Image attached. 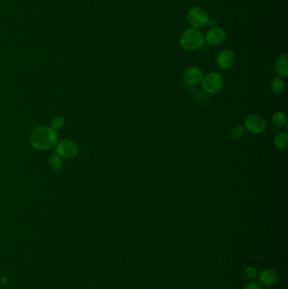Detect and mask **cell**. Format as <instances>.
<instances>
[{
	"mask_svg": "<svg viewBox=\"0 0 288 289\" xmlns=\"http://www.w3.org/2000/svg\"><path fill=\"white\" fill-rule=\"evenodd\" d=\"M244 289H263L260 284L258 283H250L247 284Z\"/></svg>",
	"mask_w": 288,
	"mask_h": 289,
	"instance_id": "obj_19",
	"label": "cell"
},
{
	"mask_svg": "<svg viewBox=\"0 0 288 289\" xmlns=\"http://www.w3.org/2000/svg\"><path fill=\"white\" fill-rule=\"evenodd\" d=\"M204 36V41L211 46H219L222 44L226 38V31L221 27L212 26L207 30Z\"/></svg>",
	"mask_w": 288,
	"mask_h": 289,
	"instance_id": "obj_7",
	"label": "cell"
},
{
	"mask_svg": "<svg viewBox=\"0 0 288 289\" xmlns=\"http://www.w3.org/2000/svg\"><path fill=\"white\" fill-rule=\"evenodd\" d=\"M202 87L209 94L220 92L224 87V78L219 72H211L202 79Z\"/></svg>",
	"mask_w": 288,
	"mask_h": 289,
	"instance_id": "obj_4",
	"label": "cell"
},
{
	"mask_svg": "<svg viewBox=\"0 0 288 289\" xmlns=\"http://www.w3.org/2000/svg\"><path fill=\"white\" fill-rule=\"evenodd\" d=\"M203 79V73L197 67L186 68L183 74V80L186 84L194 86L200 83Z\"/></svg>",
	"mask_w": 288,
	"mask_h": 289,
	"instance_id": "obj_9",
	"label": "cell"
},
{
	"mask_svg": "<svg viewBox=\"0 0 288 289\" xmlns=\"http://www.w3.org/2000/svg\"><path fill=\"white\" fill-rule=\"evenodd\" d=\"M244 127L252 134H259L266 131V124L263 117L259 114H250L245 118Z\"/></svg>",
	"mask_w": 288,
	"mask_h": 289,
	"instance_id": "obj_5",
	"label": "cell"
},
{
	"mask_svg": "<svg viewBox=\"0 0 288 289\" xmlns=\"http://www.w3.org/2000/svg\"><path fill=\"white\" fill-rule=\"evenodd\" d=\"M58 134L48 126H38L31 131L30 142L35 149L45 151L53 148L57 144Z\"/></svg>",
	"mask_w": 288,
	"mask_h": 289,
	"instance_id": "obj_1",
	"label": "cell"
},
{
	"mask_svg": "<svg viewBox=\"0 0 288 289\" xmlns=\"http://www.w3.org/2000/svg\"><path fill=\"white\" fill-rule=\"evenodd\" d=\"M275 70L281 77H287L288 75V53H282L279 55L275 63Z\"/></svg>",
	"mask_w": 288,
	"mask_h": 289,
	"instance_id": "obj_11",
	"label": "cell"
},
{
	"mask_svg": "<svg viewBox=\"0 0 288 289\" xmlns=\"http://www.w3.org/2000/svg\"><path fill=\"white\" fill-rule=\"evenodd\" d=\"M288 135L285 131H281L276 134L274 139V145L278 149H285L288 146Z\"/></svg>",
	"mask_w": 288,
	"mask_h": 289,
	"instance_id": "obj_12",
	"label": "cell"
},
{
	"mask_svg": "<svg viewBox=\"0 0 288 289\" xmlns=\"http://www.w3.org/2000/svg\"><path fill=\"white\" fill-rule=\"evenodd\" d=\"M277 273L275 270H273L271 268H266L264 269L260 274V283L264 285V286L270 287L274 285L277 281Z\"/></svg>",
	"mask_w": 288,
	"mask_h": 289,
	"instance_id": "obj_10",
	"label": "cell"
},
{
	"mask_svg": "<svg viewBox=\"0 0 288 289\" xmlns=\"http://www.w3.org/2000/svg\"><path fill=\"white\" fill-rule=\"evenodd\" d=\"M187 21L192 28L199 29L209 24L210 17L207 11L202 7L191 6L187 11Z\"/></svg>",
	"mask_w": 288,
	"mask_h": 289,
	"instance_id": "obj_3",
	"label": "cell"
},
{
	"mask_svg": "<svg viewBox=\"0 0 288 289\" xmlns=\"http://www.w3.org/2000/svg\"><path fill=\"white\" fill-rule=\"evenodd\" d=\"M245 277L248 280H254L258 276V271L256 268L253 267H248L245 269Z\"/></svg>",
	"mask_w": 288,
	"mask_h": 289,
	"instance_id": "obj_18",
	"label": "cell"
},
{
	"mask_svg": "<svg viewBox=\"0 0 288 289\" xmlns=\"http://www.w3.org/2000/svg\"><path fill=\"white\" fill-rule=\"evenodd\" d=\"M204 44V34L199 29H187L180 35L179 44L183 49L194 51L200 48Z\"/></svg>",
	"mask_w": 288,
	"mask_h": 289,
	"instance_id": "obj_2",
	"label": "cell"
},
{
	"mask_svg": "<svg viewBox=\"0 0 288 289\" xmlns=\"http://www.w3.org/2000/svg\"><path fill=\"white\" fill-rule=\"evenodd\" d=\"M235 53L230 48L221 50L217 56V65L222 70L232 68L235 63Z\"/></svg>",
	"mask_w": 288,
	"mask_h": 289,
	"instance_id": "obj_8",
	"label": "cell"
},
{
	"mask_svg": "<svg viewBox=\"0 0 288 289\" xmlns=\"http://www.w3.org/2000/svg\"><path fill=\"white\" fill-rule=\"evenodd\" d=\"M78 146L74 141L65 139L56 146V153L62 158L71 159L78 154Z\"/></svg>",
	"mask_w": 288,
	"mask_h": 289,
	"instance_id": "obj_6",
	"label": "cell"
},
{
	"mask_svg": "<svg viewBox=\"0 0 288 289\" xmlns=\"http://www.w3.org/2000/svg\"><path fill=\"white\" fill-rule=\"evenodd\" d=\"M287 115L282 111H277L272 115V122L277 127H282L287 124Z\"/></svg>",
	"mask_w": 288,
	"mask_h": 289,
	"instance_id": "obj_14",
	"label": "cell"
},
{
	"mask_svg": "<svg viewBox=\"0 0 288 289\" xmlns=\"http://www.w3.org/2000/svg\"><path fill=\"white\" fill-rule=\"evenodd\" d=\"M49 164L51 168L54 170H60L62 168V160L57 153L51 155L49 159Z\"/></svg>",
	"mask_w": 288,
	"mask_h": 289,
	"instance_id": "obj_16",
	"label": "cell"
},
{
	"mask_svg": "<svg viewBox=\"0 0 288 289\" xmlns=\"http://www.w3.org/2000/svg\"><path fill=\"white\" fill-rule=\"evenodd\" d=\"M270 88L274 93H282L285 90V82L282 77H274L270 82Z\"/></svg>",
	"mask_w": 288,
	"mask_h": 289,
	"instance_id": "obj_13",
	"label": "cell"
},
{
	"mask_svg": "<svg viewBox=\"0 0 288 289\" xmlns=\"http://www.w3.org/2000/svg\"><path fill=\"white\" fill-rule=\"evenodd\" d=\"M65 125V119L61 116H56L51 121V128L54 131L61 130Z\"/></svg>",
	"mask_w": 288,
	"mask_h": 289,
	"instance_id": "obj_17",
	"label": "cell"
},
{
	"mask_svg": "<svg viewBox=\"0 0 288 289\" xmlns=\"http://www.w3.org/2000/svg\"><path fill=\"white\" fill-rule=\"evenodd\" d=\"M245 129L242 125H237L233 126L230 132V136L232 140H240L244 134Z\"/></svg>",
	"mask_w": 288,
	"mask_h": 289,
	"instance_id": "obj_15",
	"label": "cell"
}]
</instances>
